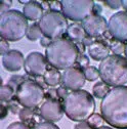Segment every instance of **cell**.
Listing matches in <instances>:
<instances>
[{
	"label": "cell",
	"instance_id": "d6986e66",
	"mask_svg": "<svg viewBox=\"0 0 127 129\" xmlns=\"http://www.w3.org/2000/svg\"><path fill=\"white\" fill-rule=\"evenodd\" d=\"M111 89L109 88V85H107L105 82L101 81V82H97L93 87H92V93L97 99H104L105 96L108 94V92Z\"/></svg>",
	"mask_w": 127,
	"mask_h": 129
},
{
	"label": "cell",
	"instance_id": "4316f807",
	"mask_svg": "<svg viewBox=\"0 0 127 129\" xmlns=\"http://www.w3.org/2000/svg\"><path fill=\"white\" fill-rule=\"evenodd\" d=\"M33 129H59V128H58V126H56L53 123H50V122H42V123L36 124Z\"/></svg>",
	"mask_w": 127,
	"mask_h": 129
},
{
	"label": "cell",
	"instance_id": "9c48e42d",
	"mask_svg": "<svg viewBox=\"0 0 127 129\" xmlns=\"http://www.w3.org/2000/svg\"><path fill=\"white\" fill-rule=\"evenodd\" d=\"M108 31L115 40L127 41V11L114 13L108 22Z\"/></svg>",
	"mask_w": 127,
	"mask_h": 129
},
{
	"label": "cell",
	"instance_id": "d4e9b609",
	"mask_svg": "<svg viewBox=\"0 0 127 129\" xmlns=\"http://www.w3.org/2000/svg\"><path fill=\"white\" fill-rule=\"evenodd\" d=\"M25 81V79L23 76H12L10 79H9V81H8V85L11 86L14 91H17V89L19 88V86Z\"/></svg>",
	"mask_w": 127,
	"mask_h": 129
},
{
	"label": "cell",
	"instance_id": "ffe728a7",
	"mask_svg": "<svg viewBox=\"0 0 127 129\" xmlns=\"http://www.w3.org/2000/svg\"><path fill=\"white\" fill-rule=\"evenodd\" d=\"M42 31L39 27L38 24H33L29 26V29L27 31V38L31 41H36L38 39H41L43 36H42Z\"/></svg>",
	"mask_w": 127,
	"mask_h": 129
},
{
	"label": "cell",
	"instance_id": "f546056e",
	"mask_svg": "<svg viewBox=\"0 0 127 129\" xmlns=\"http://www.w3.org/2000/svg\"><path fill=\"white\" fill-rule=\"evenodd\" d=\"M0 3H1V6H0V12H1V14L9 11V7L12 4V2L9 1V0H8V1H7V0H2Z\"/></svg>",
	"mask_w": 127,
	"mask_h": 129
},
{
	"label": "cell",
	"instance_id": "5b68a950",
	"mask_svg": "<svg viewBox=\"0 0 127 129\" xmlns=\"http://www.w3.org/2000/svg\"><path fill=\"white\" fill-rule=\"evenodd\" d=\"M28 20L23 12L11 9L0 17V35L6 41L15 42L27 35Z\"/></svg>",
	"mask_w": 127,
	"mask_h": 129
},
{
	"label": "cell",
	"instance_id": "1f68e13d",
	"mask_svg": "<svg viewBox=\"0 0 127 129\" xmlns=\"http://www.w3.org/2000/svg\"><path fill=\"white\" fill-rule=\"evenodd\" d=\"M78 62H79V64L82 67V68H87L88 66H89V58L86 56V55H84V54H82V55H80L78 57Z\"/></svg>",
	"mask_w": 127,
	"mask_h": 129
},
{
	"label": "cell",
	"instance_id": "5bb4252c",
	"mask_svg": "<svg viewBox=\"0 0 127 129\" xmlns=\"http://www.w3.org/2000/svg\"><path fill=\"white\" fill-rule=\"evenodd\" d=\"M24 55L19 50H9L7 53L2 55V64L8 72H18L25 64Z\"/></svg>",
	"mask_w": 127,
	"mask_h": 129
},
{
	"label": "cell",
	"instance_id": "cb8c5ba5",
	"mask_svg": "<svg viewBox=\"0 0 127 129\" xmlns=\"http://www.w3.org/2000/svg\"><path fill=\"white\" fill-rule=\"evenodd\" d=\"M19 116L20 119L24 122H27L29 120H31L34 116V112L32 109H28V108H23L20 112H19Z\"/></svg>",
	"mask_w": 127,
	"mask_h": 129
},
{
	"label": "cell",
	"instance_id": "52a82bcc",
	"mask_svg": "<svg viewBox=\"0 0 127 129\" xmlns=\"http://www.w3.org/2000/svg\"><path fill=\"white\" fill-rule=\"evenodd\" d=\"M44 95L43 87L32 80H25L15 91V99L19 104L32 110L41 105Z\"/></svg>",
	"mask_w": 127,
	"mask_h": 129
},
{
	"label": "cell",
	"instance_id": "603a6c76",
	"mask_svg": "<svg viewBox=\"0 0 127 129\" xmlns=\"http://www.w3.org/2000/svg\"><path fill=\"white\" fill-rule=\"evenodd\" d=\"M104 121H105V120H104L103 116L100 115V114H93V115H91V116L89 117V119L87 120L88 124H89L92 128H94V129L102 127Z\"/></svg>",
	"mask_w": 127,
	"mask_h": 129
},
{
	"label": "cell",
	"instance_id": "836d02e7",
	"mask_svg": "<svg viewBox=\"0 0 127 129\" xmlns=\"http://www.w3.org/2000/svg\"><path fill=\"white\" fill-rule=\"evenodd\" d=\"M56 92H57V96H59V98H61V99H64L65 100V98L68 95V91H67V88H65V87H59L58 89H56Z\"/></svg>",
	"mask_w": 127,
	"mask_h": 129
},
{
	"label": "cell",
	"instance_id": "30bf717a",
	"mask_svg": "<svg viewBox=\"0 0 127 129\" xmlns=\"http://www.w3.org/2000/svg\"><path fill=\"white\" fill-rule=\"evenodd\" d=\"M24 68L26 73L30 76H44L47 71V59L40 52H31L27 55L25 59Z\"/></svg>",
	"mask_w": 127,
	"mask_h": 129
},
{
	"label": "cell",
	"instance_id": "83f0119b",
	"mask_svg": "<svg viewBox=\"0 0 127 129\" xmlns=\"http://www.w3.org/2000/svg\"><path fill=\"white\" fill-rule=\"evenodd\" d=\"M104 3H105V5L109 6L111 9H118L122 6L121 1H119V0H107Z\"/></svg>",
	"mask_w": 127,
	"mask_h": 129
},
{
	"label": "cell",
	"instance_id": "44dd1931",
	"mask_svg": "<svg viewBox=\"0 0 127 129\" xmlns=\"http://www.w3.org/2000/svg\"><path fill=\"white\" fill-rule=\"evenodd\" d=\"M14 94H15L14 89L8 84H3L1 86V89H0V99H1L2 102H9Z\"/></svg>",
	"mask_w": 127,
	"mask_h": 129
},
{
	"label": "cell",
	"instance_id": "ba28073f",
	"mask_svg": "<svg viewBox=\"0 0 127 129\" xmlns=\"http://www.w3.org/2000/svg\"><path fill=\"white\" fill-rule=\"evenodd\" d=\"M95 3L92 0H62L61 13L74 22H83L93 13Z\"/></svg>",
	"mask_w": 127,
	"mask_h": 129
},
{
	"label": "cell",
	"instance_id": "ac0fdd59",
	"mask_svg": "<svg viewBox=\"0 0 127 129\" xmlns=\"http://www.w3.org/2000/svg\"><path fill=\"white\" fill-rule=\"evenodd\" d=\"M44 82L48 86H56L61 83V74L57 69H50L47 70L43 76Z\"/></svg>",
	"mask_w": 127,
	"mask_h": 129
},
{
	"label": "cell",
	"instance_id": "e575fe53",
	"mask_svg": "<svg viewBox=\"0 0 127 129\" xmlns=\"http://www.w3.org/2000/svg\"><path fill=\"white\" fill-rule=\"evenodd\" d=\"M51 42H52L51 39L47 38V37H45V36H43V37L40 39V44H41L43 47H46V48L49 46V44H50Z\"/></svg>",
	"mask_w": 127,
	"mask_h": 129
},
{
	"label": "cell",
	"instance_id": "8fae6325",
	"mask_svg": "<svg viewBox=\"0 0 127 129\" xmlns=\"http://www.w3.org/2000/svg\"><path fill=\"white\" fill-rule=\"evenodd\" d=\"M82 27L86 35L91 38L100 37L108 30V23L104 17L99 13H92L82 22Z\"/></svg>",
	"mask_w": 127,
	"mask_h": 129
},
{
	"label": "cell",
	"instance_id": "8d00e7d4",
	"mask_svg": "<svg viewBox=\"0 0 127 129\" xmlns=\"http://www.w3.org/2000/svg\"><path fill=\"white\" fill-rule=\"evenodd\" d=\"M93 42H92V40H91V37H85V39L83 40V44L84 45H86V46H89V45H91Z\"/></svg>",
	"mask_w": 127,
	"mask_h": 129
},
{
	"label": "cell",
	"instance_id": "d590c367",
	"mask_svg": "<svg viewBox=\"0 0 127 129\" xmlns=\"http://www.w3.org/2000/svg\"><path fill=\"white\" fill-rule=\"evenodd\" d=\"M7 113H8V109L5 107V106H1V119H4L7 115Z\"/></svg>",
	"mask_w": 127,
	"mask_h": 129
},
{
	"label": "cell",
	"instance_id": "3957f363",
	"mask_svg": "<svg viewBox=\"0 0 127 129\" xmlns=\"http://www.w3.org/2000/svg\"><path fill=\"white\" fill-rule=\"evenodd\" d=\"M64 112L66 116L77 122L88 120L94 114L95 102L93 96L86 90H75L70 93L64 100Z\"/></svg>",
	"mask_w": 127,
	"mask_h": 129
},
{
	"label": "cell",
	"instance_id": "f35d334b",
	"mask_svg": "<svg viewBox=\"0 0 127 129\" xmlns=\"http://www.w3.org/2000/svg\"><path fill=\"white\" fill-rule=\"evenodd\" d=\"M97 129H113V128L108 127V126H102V127H100V128H97Z\"/></svg>",
	"mask_w": 127,
	"mask_h": 129
},
{
	"label": "cell",
	"instance_id": "f1b7e54d",
	"mask_svg": "<svg viewBox=\"0 0 127 129\" xmlns=\"http://www.w3.org/2000/svg\"><path fill=\"white\" fill-rule=\"evenodd\" d=\"M6 129H30L28 125H26L23 122H13L7 126Z\"/></svg>",
	"mask_w": 127,
	"mask_h": 129
},
{
	"label": "cell",
	"instance_id": "e0dca14e",
	"mask_svg": "<svg viewBox=\"0 0 127 129\" xmlns=\"http://www.w3.org/2000/svg\"><path fill=\"white\" fill-rule=\"evenodd\" d=\"M67 35H68V37L70 38L71 41L77 42V43L83 42V40L86 37V33H85L82 25L77 24V23H74V24H72L68 27Z\"/></svg>",
	"mask_w": 127,
	"mask_h": 129
},
{
	"label": "cell",
	"instance_id": "4dcf8cb0",
	"mask_svg": "<svg viewBox=\"0 0 127 129\" xmlns=\"http://www.w3.org/2000/svg\"><path fill=\"white\" fill-rule=\"evenodd\" d=\"M9 51V44H8V41L2 39L1 42H0V53L2 55H4L5 53H7Z\"/></svg>",
	"mask_w": 127,
	"mask_h": 129
},
{
	"label": "cell",
	"instance_id": "484cf974",
	"mask_svg": "<svg viewBox=\"0 0 127 129\" xmlns=\"http://www.w3.org/2000/svg\"><path fill=\"white\" fill-rule=\"evenodd\" d=\"M110 49L114 52V54H118V55H120V53H122V52L124 51L125 46L123 45L122 42L116 40V41L112 42V44H111V47H110Z\"/></svg>",
	"mask_w": 127,
	"mask_h": 129
},
{
	"label": "cell",
	"instance_id": "6da1fadb",
	"mask_svg": "<svg viewBox=\"0 0 127 129\" xmlns=\"http://www.w3.org/2000/svg\"><path fill=\"white\" fill-rule=\"evenodd\" d=\"M101 112L109 125L118 129H127V86L111 89L102 100Z\"/></svg>",
	"mask_w": 127,
	"mask_h": 129
},
{
	"label": "cell",
	"instance_id": "9a60e30c",
	"mask_svg": "<svg viewBox=\"0 0 127 129\" xmlns=\"http://www.w3.org/2000/svg\"><path fill=\"white\" fill-rule=\"evenodd\" d=\"M110 47L102 41H94L87 48L88 55L94 60L101 61L110 55Z\"/></svg>",
	"mask_w": 127,
	"mask_h": 129
},
{
	"label": "cell",
	"instance_id": "8992f818",
	"mask_svg": "<svg viewBox=\"0 0 127 129\" xmlns=\"http://www.w3.org/2000/svg\"><path fill=\"white\" fill-rule=\"evenodd\" d=\"M43 36L49 39H58L61 35L67 33L68 21L67 18L59 11L49 10L43 14L38 23Z\"/></svg>",
	"mask_w": 127,
	"mask_h": 129
},
{
	"label": "cell",
	"instance_id": "4fadbf2b",
	"mask_svg": "<svg viewBox=\"0 0 127 129\" xmlns=\"http://www.w3.org/2000/svg\"><path fill=\"white\" fill-rule=\"evenodd\" d=\"M40 116L46 121L54 123L59 121L64 116V107L55 99H47L40 107Z\"/></svg>",
	"mask_w": 127,
	"mask_h": 129
},
{
	"label": "cell",
	"instance_id": "74e56055",
	"mask_svg": "<svg viewBox=\"0 0 127 129\" xmlns=\"http://www.w3.org/2000/svg\"><path fill=\"white\" fill-rule=\"evenodd\" d=\"M121 4H122V6L125 8V10L127 11V0H122V1H121Z\"/></svg>",
	"mask_w": 127,
	"mask_h": 129
},
{
	"label": "cell",
	"instance_id": "277c9868",
	"mask_svg": "<svg viewBox=\"0 0 127 129\" xmlns=\"http://www.w3.org/2000/svg\"><path fill=\"white\" fill-rule=\"evenodd\" d=\"M100 78L109 86L119 87L127 83V58L112 54L101 61Z\"/></svg>",
	"mask_w": 127,
	"mask_h": 129
},
{
	"label": "cell",
	"instance_id": "d6a6232c",
	"mask_svg": "<svg viewBox=\"0 0 127 129\" xmlns=\"http://www.w3.org/2000/svg\"><path fill=\"white\" fill-rule=\"evenodd\" d=\"M74 129H93V128L88 124V122L82 121V122L77 123V124L74 126Z\"/></svg>",
	"mask_w": 127,
	"mask_h": 129
},
{
	"label": "cell",
	"instance_id": "7c38bea8",
	"mask_svg": "<svg viewBox=\"0 0 127 129\" xmlns=\"http://www.w3.org/2000/svg\"><path fill=\"white\" fill-rule=\"evenodd\" d=\"M85 76L81 69L79 68H69L61 74V84L62 86L72 91L80 90L85 85Z\"/></svg>",
	"mask_w": 127,
	"mask_h": 129
},
{
	"label": "cell",
	"instance_id": "ab89813d",
	"mask_svg": "<svg viewBox=\"0 0 127 129\" xmlns=\"http://www.w3.org/2000/svg\"><path fill=\"white\" fill-rule=\"evenodd\" d=\"M124 53H125V57L127 58V44L125 45V49H124Z\"/></svg>",
	"mask_w": 127,
	"mask_h": 129
},
{
	"label": "cell",
	"instance_id": "7a4b0ae2",
	"mask_svg": "<svg viewBox=\"0 0 127 129\" xmlns=\"http://www.w3.org/2000/svg\"><path fill=\"white\" fill-rule=\"evenodd\" d=\"M45 57L50 66L57 70L72 68L79 57L78 46L71 40L58 38L53 40L45 50Z\"/></svg>",
	"mask_w": 127,
	"mask_h": 129
},
{
	"label": "cell",
	"instance_id": "7402d4cb",
	"mask_svg": "<svg viewBox=\"0 0 127 129\" xmlns=\"http://www.w3.org/2000/svg\"><path fill=\"white\" fill-rule=\"evenodd\" d=\"M85 79L88 80V81H95L99 77H100V72L99 69H97L93 66H88L87 68H85L83 70Z\"/></svg>",
	"mask_w": 127,
	"mask_h": 129
},
{
	"label": "cell",
	"instance_id": "2e32d148",
	"mask_svg": "<svg viewBox=\"0 0 127 129\" xmlns=\"http://www.w3.org/2000/svg\"><path fill=\"white\" fill-rule=\"evenodd\" d=\"M23 13L29 21H40L43 17V7L36 1H28L23 7Z\"/></svg>",
	"mask_w": 127,
	"mask_h": 129
}]
</instances>
